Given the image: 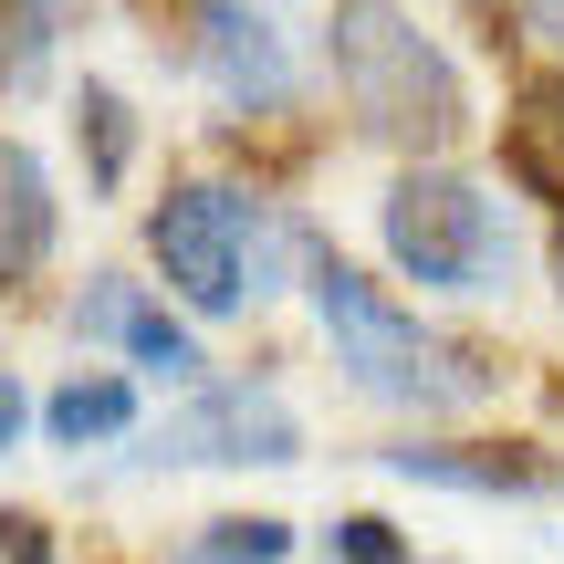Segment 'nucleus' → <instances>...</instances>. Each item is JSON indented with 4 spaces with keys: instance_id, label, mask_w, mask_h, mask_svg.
I'll use <instances>...</instances> for the list:
<instances>
[{
    "instance_id": "423d86ee",
    "label": "nucleus",
    "mask_w": 564,
    "mask_h": 564,
    "mask_svg": "<svg viewBox=\"0 0 564 564\" xmlns=\"http://www.w3.org/2000/svg\"><path fill=\"white\" fill-rule=\"evenodd\" d=\"M188 63H199V84L230 105V116H272V105H293V42H282L272 11H251V0H199L188 11Z\"/></svg>"
},
{
    "instance_id": "1a4fd4ad",
    "label": "nucleus",
    "mask_w": 564,
    "mask_h": 564,
    "mask_svg": "<svg viewBox=\"0 0 564 564\" xmlns=\"http://www.w3.org/2000/svg\"><path fill=\"white\" fill-rule=\"evenodd\" d=\"M502 178L564 220V63H533L502 116Z\"/></svg>"
},
{
    "instance_id": "6e6552de",
    "label": "nucleus",
    "mask_w": 564,
    "mask_h": 564,
    "mask_svg": "<svg viewBox=\"0 0 564 564\" xmlns=\"http://www.w3.org/2000/svg\"><path fill=\"white\" fill-rule=\"evenodd\" d=\"M74 335H84V345H126V356H137V377H158V387H209L199 335H188L158 293H137L126 272H95V282L74 293Z\"/></svg>"
},
{
    "instance_id": "f8f14e48",
    "label": "nucleus",
    "mask_w": 564,
    "mask_h": 564,
    "mask_svg": "<svg viewBox=\"0 0 564 564\" xmlns=\"http://www.w3.org/2000/svg\"><path fill=\"white\" fill-rule=\"evenodd\" d=\"M42 429H53V449H84V440H126L137 429V387L126 377H74L42 398Z\"/></svg>"
},
{
    "instance_id": "0eeeda50",
    "label": "nucleus",
    "mask_w": 564,
    "mask_h": 564,
    "mask_svg": "<svg viewBox=\"0 0 564 564\" xmlns=\"http://www.w3.org/2000/svg\"><path fill=\"white\" fill-rule=\"evenodd\" d=\"M398 481H429V491H470V502H554L564 491V460L533 440H387L377 449Z\"/></svg>"
},
{
    "instance_id": "2eb2a0df",
    "label": "nucleus",
    "mask_w": 564,
    "mask_h": 564,
    "mask_svg": "<svg viewBox=\"0 0 564 564\" xmlns=\"http://www.w3.org/2000/svg\"><path fill=\"white\" fill-rule=\"evenodd\" d=\"M324 554H335V564H419V554L398 544V523H387V512H345V523L324 533Z\"/></svg>"
},
{
    "instance_id": "ddd939ff",
    "label": "nucleus",
    "mask_w": 564,
    "mask_h": 564,
    "mask_svg": "<svg viewBox=\"0 0 564 564\" xmlns=\"http://www.w3.org/2000/svg\"><path fill=\"white\" fill-rule=\"evenodd\" d=\"M74 147H84V188H126V158H137V116H126L116 84H84L74 95Z\"/></svg>"
},
{
    "instance_id": "20e7f679",
    "label": "nucleus",
    "mask_w": 564,
    "mask_h": 564,
    "mask_svg": "<svg viewBox=\"0 0 564 564\" xmlns=\"http://www.w3.org/2000/svg\"><path fill=\"white\" fill-rule=\"evenodd\" d=\"M377 241H387V272L419 282V293H502L512 262H523V230H512V199L481 188L470 167L449 158H408L377 199Z\"/></svg>"
},
{
    "instance_id": "9d476101",
    "label": "nucleus",
    "mask_w": 564,
    "mask_h": 564,
    "mask_svg": "<svg viewBox=\"0 0 564 564\" xmlns=\"http://www.w3.org/2000/svg\"><path fill=\"white\" fill-rule=\"evenodd\" d=\"M53 262V178L21 137H0V293Z\"/></svg>"
},
{
    "instance_id": "f03ea898",
    "label": "nucleus",
    "mask_w": 564,
    "mask_h": 564,
    "mask_svg": "<svg viewBox=\"0 0 564 564\" xmlns=\"http://www.w3.org/2000/svg\"><path fill=\"white\" fill-rule=\"evenodd\" d=\"M324 74H335L356 137L398 147V158H449L470 137V84L408 0H335L324 11Z\"/></svg>"
},
{
    "instance_id": "7ed1b4c3",
    "label": "nucleus",
    "mask_w": 564,
    "mask_h": 564,
    "mask_svg": "<svg viewBox=\"0 0 564 564\" xmlns=\"http://www.w3.org/2000/svg\"><path fill=\"white\" fill-rule=\"evenodd\" d=\"M324 230L314 220H282L272 199H241V188L220 178H178L158 209H147V251H158L167 293L188 303V314H241V303L282 293V272L314 262Z\"/></svg>"
},
{
    "instance_id": "a211bd4d",
    "label": "nucleus",
    "mask_w": 564,
    "mask_h": 564,
    "mask_svg": "<svg viewBox=\"0 0 564 564\" xmlns=\"http://www.w3.org/2000/svg\"><path fill=\"white\" fill-rule=\"evenodd\" d=\"M544 282H554V303H564V220L544 230Z\"/></svg>"
},
{
    "instance_id": "dca6fc26",
    "label": "nucleus",
    "mask_w": 564,
    "mask_h": 564,
    "mask_svg": "<svg viewBox=\"0 0 564 564\" xmlns=\"http://www.w3.org/2000/svg\"><path fill=\"white\" fill-rule=\"evenodd\" d=\"M512 32H533V42L564 53V0H512Z\"/></svg>"
},
{
    "instance_id": "39448f33",
    "label": "nucleus",
    "mask_w": 564,
    "mask_h": 564,
    "mask_svg": "<svg viewBox=\"0 0 564 564\" xmlns=\"http://www.w3.org/2000/svg\"><path fill=\"white\" fill-rule=\"evenodd\" d=\"M147 470H282L303 460V419L282 408L272 377H209L188 387V408H167L137 449Z\"/></svg>"
},
{
    "instance_id": "f257e3e1",
    "label": "nucleus",
    "mask_w": 564,
    "mask_h": 564,
    "mask_svg": "<svg viewBox=\"0 0 564 564\" xmlns=\"http://www.w3.org/2000/svg\"><path fill=\"white\" fill-rule=\"evenodd\" d=\"M303 303H314L324 345H335L345 387H356L366 408H408V419H460V408H481L491 387H502L481 345L440 335L419 303H398L377 272H356L335 241H314V262H303Z\"/></svg>"
},
{
    "instance_id": "f3484780",
    "label": "nucleus",
    "mask_w": 564,
    "mask_h": 564,
    "mask_svg": "<svg viewBox=\"0 0 564 564\" xmlns=\"http://www.w3.org/2000/svg\"><path fill=\"white\" fill-rule=\"evenodd\" d=\"M11 440H21V377L0 366V449H11Z\"/></svg>"
},
{
    "instance_id": "4468645a",
    "label": "nucleus",
    "mask_w": 564,
    "mask_h": 564,
    "mask_svg": "<svg viewBox=\"0 0 564 564\" xmlns=\"http://www.w3.org/2000/svg\"><path fill=\"white\" fill-rule=\"evenodd\" d=\"M282 554H293V523L282 512H220L188 564H282Z\"/></svg>"
},
{
    "instance_id": "9b49d317",
    "label": "nucleus",
    "mask_w": 564,
    "mask_h": 564,
    "mask_svg": "<svg viewBox=\"0 0 564 564\" xmlns=\"http://www.w3.org/2000/svg\"><path fill=\"white\" fill-rule=\"evenodd\" d=\"M74 21H84V0H0V95H42Z\"/></svg>"
}]
</instances>
